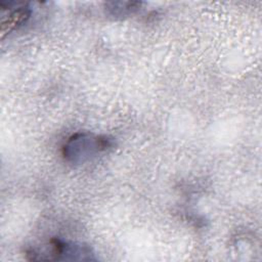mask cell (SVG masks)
<instances>
[{
  "instance_id": "obj_1",
  "label": "cell",
  "mask_w": 262,
  "mask_h": 262,
  "mask_svg": "<svg viewBox=\"0 0 262 262\" xmlns=\"http://www.w3.org/2000/svg\"><path fill=\"white\" fill-rule=\"evenodd\" d=\"M114 144V139L110 136L92 132H77L64 142L61 154L69 164L80 165L110 150Z\"/></svg>"
},
{
  "instance_id": "obj_2",
  "label": "cell",
  "mask_w": 262,
  "mask_h": 262,
  "mask_svg": "<svg viewBox=\"0 0 262 262\" xmlns=\"http://www.w3.org/2000/svg\"><path fill=\"white\" fill-rule=\"evenodd\" d=\"M28 259L36 261H83L95 260L92 249L84 244L52 237L41 248L27 251Z\"/></svg>"
},
{
  "instance_id": "obj_3",
  "label": "cell",
  "mask_w": 262,
  "mask_h": 262,
  "mask_svg": "<svg viewBox=\"0 0 262 262\" xmlns=\"http://www.w3.org/2000/svg\"><path fill=\"white\" fill-rule=\"evenodd\" d=\"M1 9V38L26 24L32 14L30 4L27 2L17 1H2L0 3Z\"/></svg>"
},
{
  "instance_id": "obj_4",
  "label": "cell",
  "mask_w": 262,
  "mask_h": 262,
  "mask_svg": "<svg viewBox=\"0 0 262 262\" xmlns=\"http://www.w3.org/2000/svg\"><path fill=\"white\" fill-rule=\"evenodd\" d=\"M142 4L139 1H108L104 3V10L114 18H123L136 13Z\"/></svg>"
}]
</instances>
